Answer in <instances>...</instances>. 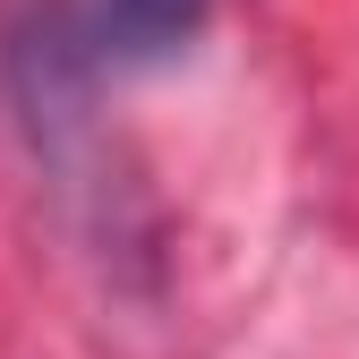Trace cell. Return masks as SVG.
<instances>
[{"label": "cell", "mask_w": 359, "mask_h": 359, "mask_svg": "<svg viewBox=\"0 0 359 359\" xmlns=\"http://www.w3.org/2000/svg\"><path fill=\"white\" fill-rule=\"evenodd\" d=\"M86 18L111 52H171L205 26V0H86Z\"/></svg>", "instance_id": "1"}]
</instances>
